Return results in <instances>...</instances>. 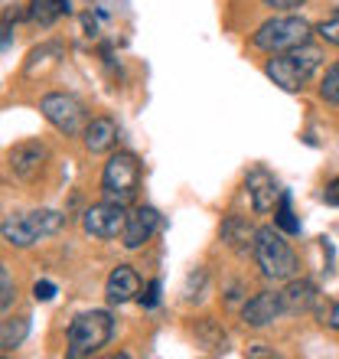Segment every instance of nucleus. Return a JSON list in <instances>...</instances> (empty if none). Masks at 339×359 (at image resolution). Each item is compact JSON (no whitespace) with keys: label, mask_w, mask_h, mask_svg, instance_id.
I'll return each instance as SVG.
<instances>
[{"label":"nucleus","mask_w":339,"mask_h":359,"mask_svg":"<svg viewBox=\"0 0 339 359\" xmlns=\"http://www.w3.org/2000/svg\"><path fill=\"white\" fill-rule=\"evenodd\" d=\"M323 66V49L303 43L297 49H287V53H277V56L268 59V79H271L277 88L284 92H303V86L313 79V72Z\"/></svg>","instance_id":"f257e3e1"},{"label":"nucleus","mask_w":339,"mask_h":359,"mask_svg":"<svg viewBox=\"0 0 339 359\" xmlns=\"http://www.w3.org/2000/svg\"><path fill=\"white\" fill-rule=\"evenodd\" d=\"M254 262L271 281H291L297 274V255L277 226H261L254 232Z\"/></svg>","instance_id":"f03ea898"},{"label":"nucleus","mask_w":339,"mask_h":359,"mask_svg":"<svg viewBox=\"0 0 339 359\" xmlns=\"http://www.w3.org/2000/svg\"><path fill=\"white\" fill-rule=\"evenodd\" d=\"M114 337V317L108 311H85L69 323V359H85L108 346Z\"/></svg>","instance_id":"7ed1b4c3"},{"label":"nucleus","mask_w":339,"mask_h":359,"mask_svg":"<svg viewBox=\"0 0 339 359\" xmlns=\"http://www.w3.org/2000/svg\"><path fill=\"white\" fill-rule=\"evenodd\" d=\"M62 222H66V216L56 209H33V212L7 216L4 219V242L13 248H29L36 245L39 238L56 236Z\"/></svg>","instance_id":"20e7f679"},{"label":"nucleus","mask_w":339,"mask_h":359,"mask_svg":"<svg viewBox=\"0 0 339 359\" xmlns=\"http://www.w3.org/2000/svg\"><path fill=\"white\" fill-rule=\"evenodd\" d=\"M137 187H141V161L127 151L111 154L108 163H104V170H102L104 199L121 203V206H131L134 196H137Z\"/></svg>","instance_id":"39448f33"},{"label":"nucleus","mask_w":339,"mask_h":359,"mask_svg":"<svg viewBox=\"0 0 339 359\" xmlns=\"http://www.w3.org/2000/svg\"><path fill=\"white\" fill-rule=\"evenodd\" d=\"M303 43H310V23L303 17H274L268 23L258 27V33L251 36V46L261 49V53H287V49H297Z\"/></svg>","instance_id":"423d86ee"},{"label":"nucleus","mask_w":339,"mask_h":359,"mask_svg":"<svg viewBox=\"0 0 339 359\" xmlns=\"http://www.w3.org/2000/svg\"><path fill=\"white\" fill-rule=\"evenodd\" d=\"M39 111H43V118H46L53 128H56L59 134H66V137H72V134H82L85 131V108L78 98H72V95L66 92H53L46 95L43 102H39Z\"/></svg>","instance_id":"0eeeda50"},{"label":"nucleus","mask_w":339,"mask_h":359,"mask_svg":"<svg viewBox=\"0 0 339 359\" xmlns=\"http://www.w3.org/2000/svg\"><path fill=\"white\" fill-rule=\"evenodd\" d=\"M127 216H131V212H127L121 203L104 199L98 206L85 209L82 229L92 238H118V236H124V229H127Z\"/></svg>","instance_id":"6e6552de"},{"label":"nucleus","mask_w":339,"mask_h":359,"mask_svg":"<svg viewBox=\"0 0 339 359\" xmlns=\"http://www.w3.org/2000/svg\"><path fill=\"white\" fill-rule=\"evenodd\" d=\"M7 161H10L13 177H20L23 183H33V180L43 173V167H46L49 151L39 141H23V144H17V147L10 151Z\"/></svg>","instance_id":"1a4fd4ad"},{"label":"nucleus","mask_w":339,"mask_h":359,"mask_svg":"<svg viewBox=\"0 0 339 359\" xmlns=\"http://www.w3.org/2000/svg\"><path fill=\"white\" fill-rule=\"evenodd\" d=\"M157 226H160V212L153 206H137L131 216H127V229H124V236H121V245L127 248V252L147 245L153 238V232H157Z\"/></svg>","instance_id":"9d476101"},{"label":"nucleus","mask_w":339,"mask_h":359,"mask_svg":"<svg viewBox=\"0 0 339 359\" xmlns=\"http://www.w3.org/2000/svg\"><path fill=\"white\" fill-rule=\"evenodd\" d=\"M281 313H284L281 294L261 291V294H254V297H248V301H245V307H242V320H245V327L261 330V327H268V323L277 320Z\"/></svg>","instance_id":"9b49d317"},{"label":"nucleus","mask_w":339,"mask_h":359,"mask_svg":"<svg viewBox=\"0 0 339 359\" xmlns=\"http://www.w3.org/2000/svg\"><path fill=\"white\" fill-rule=\"evenodd\" d=\"M245 187H248V196H251V209L254 212H271L277 206L284 189H277V180L274 173H268L264 167H254L251 173L245 177Z\"/></svg>","instance_id":"f8f14e48"},{"label":"nucleus","mask_w":339,"mask_h":359,"mask_svg":"<svg viewBox=\"0 0 339 359\" xmlns=\"http://www.w3.org/2000/svg\"><path fill=\"white\" fill-rule=\"evenodd\" d=\"M137 294H141V274L134 271L131 265H118L111 274H108V281H104V297L108 304H127V301H137Z\"/></svg>","instance_id":"ddd939ff"},{"label":"nucleus","mask_w":339,"mask_h":359,"mask_svg":"<svg viewBox=\"0 0 339 359\" xmlns=\"http://www.w3.org/2000/svg\"><path fill=\"white\" fill-rule=\"evenodd\" d=\"M82 141H85V147H88L92 154L111 151L114 144H118V124H114L111 118H92V121L85 124Z\"/></svg>","instance_id":"4468645a"},{"label":"nucleus","mask_w":339,"mask_h":359,"mask_svg":"<svg viewBox=\"0 0 339 359\" xmlns=\"http://www.w3.org/2000/svg\"><path fill=\"white\" fill-rule=\"evenodd\" d=\"M281 301H284V313H303V311H310L313 304H317V284L313 281H293L284 287L281 294Z\"/></svg>","instance_id":"2eb2a0df"},{"label":"nucleus","mask_w":339,"mask_h":359,"mask_svg":"<svg viewBox=\"0 0 339 359\" xmlns=\"http://www.w3.org/2000/svg\"><path fill=\"white\" fill-rule=\"evenodd\" d=\"M222 242H228L235 252H248V245H251V252H254V229L248 226L245 219L232 216L222 222Z\"/></svg>","instance_id":"dca6fc26"},{"label":"nucleus","mask_w":339,"mask_h":359,"mask_svg":"<svg viewBox=\"0 0 339 359\" xmlns=\"http://www.w3.org/2000/svg\"><path fill=\"white\" fill-rule=\"evenodd\" d=\"M62 13H69V0H29V17L39 27H53Z\"/></svg>","instance_id":"f3484780"},{"label":"nucleus","mask_w":339,"mask_h":359,"mask_svg":"<svg viewBox=\"0 0 339 359\" xmlns=\"http://www.w3.org/2000/svg\"><path fill=\"white\" fill-rule=\"evenodd\" d=\"M59 59H62V46H59V43H46V46H39V49H33V53H29V59H27V66H23V72L33 79L36 72H43V69L56 66Z\"/></svg>","instance_id":"a211bd4d"},{"label":"nucleus","mask_w":339,"mask_h":359,"mask_svg":"<svg viewBox=\"0 0 339 359\" xmlns=\"http://www.w3.org/2000/svg\"><path fill=\"white\" fill-rule=\"evenodd\" d=\"M29 333V320L27 317H13V320H4V327H0V346H4V353L17 350L20 343L27 340Z\"/></svg>","instance_id":"6ab92c4d"},{"label":"nucleus","mask_w":339,"mask_h":359,"mask_svg":"<svg viewBox=\"0 0 339 359\" xmlns=\"http://www.w3.org/2000/svg\"><path fill=\"white\" fill-rule=\"evenodd\" d=\"M274 226L281 229V232H287V236H297V232H300V222H297V219H293V212H291V193H281V199H277Z\"/></svg>","instance_id":"aec40b11"},{"label":"nucleus","mask_w":339,"mask_h":359,"mask_svg":"<svg viewBox=\"0 0 339 359\" xmlns=\"http://www.w3.org/2000/svg\"><path fill=\"white\" fill-rule=\"evenodd\" d=\"M320 98H323V102H330V104H339V59L333 62L330 69H326V76H323Z\"/></svg>","instance_id":"412c9836"},{"label":"nucleus","mask_w":339,"mask_h":359,"mask_svg":"<svg viewBox=\"0 0 339 359\" xmlns=\"http://www.w3.org/2000/svg\"><path fill=\"white\" fill-rule=\"evenodd\" d=\"M317 33H320L323 43H330V46H339V10H336V13H330L326 20H320V23H317Z\"/></svg>","instance_id":"4be33fe9"},{"label":"nucleus","mask_w":339,"mask_h":359,"mask_svg":"<svg viewBox=\"0 0 339 359\" xmlns=\"http://www.w3.org/2000/svg\"><path fill=\"white\" fill-rule=\"evenodd\" d=\"M13 297H17V287H13L10 268H7V265H0V311H10Z\"/></svg>","instance_id":"5701e85b"},{"label":"nucleus","mask_w":339,"mask_h":359,"mask_svg":"<svg viewBox=\"0 0 339 359\" xmlns=\"http://www.w3.org/2000/svg\"><path fill=\"white\" fill-rule=\"evenodd\" d=\"M160 291H163L160 278H153V281H147V287H144V291L137 294V304H141L144 311H153V307L160 304Z\"/></svg>","instance_id":"b1692460"},{"label":"nucleus","mask_w":339,"mask_h":359,"mask_svg":"<svg viewBox=\"0 0 339 359\" xmlns=\"http://www.w3.org/2000/svg\"><path fill=\"white\" fill-rule=\"evenodd\" d=\"M33 297H36V301H53V297H56V284L53 281H36L33 284Z\"/></svg>","instance_id":"393cba45"},{"label":"nucleus","mask_w":339,"mask_h":359,"mask_svg":"<svg viewBox=\"0 0 339 359\" xmlns=\"http://www.w3.org/2000/svg\"><path fill=\"white\" fill-rule=\"evenodd\" d=\"M323 203H330V206H339V177L326 183V189H323Z\"/></svg>","instance_id":"a878e982"},{"label":"nucleus","mask_w":339,"mask_h":359,"mask_svg":"<svg viewBox=\"0 0 339 359\" xmlns=\"http://www.w3.org/2000/svg\"><path fill=\"white\" fill-rule=\"evenodd\" d=\"M303 0H264V7H271V10H293V7H300Z\"/></svg>","instance_id":"bb28decb"},{"label":"nucleus","mask_w":339,"mask_h":359,"mask_svg":"<svg viewBox=\"0 0 339 359\" xmlns=\"http://www.w3.org/2000/svg\"><path fill=\"white\" fill-rule=\"evenodd\" d=\"M330 327H333V330L339 333V301L333 304V311H330Z\"/></svg>","instance_id":"cd10ccee"},{"label":"nucleus","mask_w":339,"mask_h":359,"mask_svg":"<svg viewBox=\"0 0 339 359\" xmlns=\"http://www.w3.org/2000/svg\"><path fill=\"white\" fill-rule=\"evenodd\" d=\"M251 356H271V350H261V346H254V350H248Z\"/></svg>","instance_id":"c85d7f7f"}]
</instances>
